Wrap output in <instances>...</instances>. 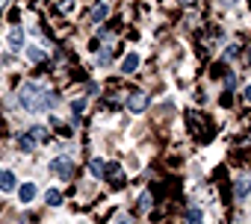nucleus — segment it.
Returning <instances> with one entry per match:
<instances>
[{
	"instance_id": "nucleus-9",
	"label": "nucleus",
	"mask_w": 251,
	"mask_h": 224,
	"mask_svg": "<svg viewBox=\"0 0 251 224\" xmlns=\"http://www.w3.org/2000/svg\"><path fill=\"white\" fill-rule=\"evenodd\" d=\"M89 171H92V177H106V165L100 159H89Z\"/></svg>"
},
{
	"instance_id": "nucleus-2",
	"label": "nucleus",
	"mask_w": 251,
	"mask_h": 224,
	"mask_svg": "<svg viewBox=\"0 0 251 224\" xmlns=\"http://www.w3.org/2000/svg\"><path fill=\"white\" fill-rule=\"evenodd\" d=\"M71 168H74V162H71L68 157H56V159L50 162V171H56L59 177H71Z\"/></svg>"
},
{
	"instance_id": "nucleus-25",
	"label": "nucleus",
	"mask_w": 251,
	"mask_h": 224,
	"mask_svg": "<svg viewBox=\"0 0 251 224\" xmlns=\"http://www.w3.org/2000/svg\"><path fill=\"white\" fill-rule=\"evenodd\" d=\"M183 3H189V0H183Z\"/></svg>"
},
{
	"instance_id": "nucleus-18",
	"label": "nucleus",
	"mask_w": 251,
	"mask_h": 224,
	"mask_svg": "<svg viewBox=\"0 0 251 224\" xmlns=\"http://www.w3.org/2000/svg\"><path fill=\"white\" fill-rule=\"evenodd\" d=\"M189 221H201V209H192L189 212Z\"/></svg>"
},
{
	"instance_id": "nucleus-4",
	"label": "nucleus",
	"mask_w": 251,
	"mask_h": 224,
	"mask_svg": "<svg viewBox=\"0 0 251 224\" xmlns=\"http://www.w3.org/2000/svg\"><path fill=\"white\" fill-rule=\"evenodd\" d=\"M145 106H148V97H145L142 91H136V94L127 100V109H130V112H142Z\"/></svg>"
},
{
	"instance_id": "nucleus-7",
	"label": "nucleus",
	"mask_w": 251,
	"mask_h": 224,
	"mask_svg": "<svg viewBox=\"0 0 251 224\" xmlns=\"http://www.w3.org/2000/svg\"><path fill=\"white\" fill-rule=\"evenodd\" d=\"M106 15H109V6H106V3H98V6L92 9V21H95V24H100Z\"/></svg>"
},
{
	"instance_id": "nucleus-5",
	"label": "nucleus",
	"mask_w": 251,
	"mask_h": 224,
	"mask_svg": "<svg viewBox=\"0 0 251 224\" xmlns=\"http://www.w3.org/2000/svg\"><path fill=\"white\" fill-rule=\"evenodd\" d=\"M33 198H36V186H33V183H24V186L18 189V201H21V203H30Z\"/></svg>"
},
{
	"instance_id": "nucleus-11",
	"label": "nucleus",
	"mask_w": 251,
	"mask_h": 224,
	"mask_svg": "<svg viewBox=\"0 0 251 224\" xmlns=\"http://www.w3.org/2000/svg\"><path fill=\"white\" fill-rule=\"evenodd\" d=\"M45 201H48V206H59L62 203V192L59 189H48L45 192Z\"/></svg>"
},
{
	"instance_id": "nucleus-3",
	"label": "nucleus",
	"mask_w": 251,
	"mask_h": 224,
	"mask_svg": "<svg viewBox=\"0 0 251 224\" xmlns=\"http://www.w3.org/2000/svg\"><path fill=\"white\" fill-rule=\"evenodd\" d=\"M136 68H139V53H127L124 62H121V71L124 74H136Z\"/></svg>"
},
{
	"instance_id": "nucleus-14",
	"label": "nucleus",
	"mask_w": 251,
	"mask_h": 224,
	"mask_svg": "<svg viewBox=\"0 0 251 224\" xmlns=\"http://www.w3.org/2000/svg\"><path fill=\"white\" fill-rule=\"evenodd\" d=\"M27 59L42 62V59H45V50H39V47H27Z\"/></svg>"
},
{
	"instance_id": "nucleus-21",
	"label": "nucleus",
	"mask_w": 251,
	"mask_h": 224,
	"mask_svg": "<svg viewBox=\"0 0 251 224\" xmlns=\"http://www.w3.org/2000/svg\"><path fill=\"white\" fill-rule=\"evenodd\" d=\"M6 3H9V0H0V6H6Z\"/></svg>"
},
{
	"instance_id": "nucleus-20",
	"label": "nucleus",
	"mask_w": 251,
	"mask_h": 224,
	"mask_svg": "<svg viewBox=\"0 0 251 224\" xmlns=\"http://www.w3.org/2000/svg\"><path fill=\"white\" fill-rule=\"evenodd\" d=\"M245 100L251 103V86H245Z\"/></svg>"
},
{
	"instance_id": "nucleus-6",
	"label": "nucleus",
	"mask_w": 251,
	"mask_h": 224,
	"mask_svg": "<svg viewBox=\"0 0 251 224\" xmlns=\"http://www.w3.org/2000/svg\"><path fill=\"white\" fill-rule=\"evenodd\" d=\"M0 189H3V192H12V189H15V174H12V171H3V174H0Z\"/></svg>"
},
{
	"instance_id": "nucleus-12",
	"label": "nucleus",
	"mask_w": 251,
	"mask_h": 224,
	"mask_svg": "<svg viewBox=\"0 0 251 224\" xmlns=\"http://www.w3.org/2000/svg\"><path fill=\"white\" fill-rule=\"evenodd\" d=\"M136 206H139L142 212H148V209H151V192H142L139 201H136Z\"/></svg>"
},
{
	"instance_id": "nucleus-16",
	"label": "nucleus",
	"mask_w": 251,
	"mask_h": 224,
	"mask_svg": "<svg viewBox=\"0 0 251 224\" xmlns=\"http://www.w3.org/2000/svg\"><path fill=\"white\" fill-rule=\"evenodd\" d=\"M18 148H21V151H33V148H36V142H33L30 136H21V139H18Z\"/></svg>"
},
{
	"instance_id": "nucleus-19",
	"label": "nucleus",
	"mask_w": 251,
	"mask_h": 224,
	"mask_svg": "<svg viewBox=\"0 0 251 224\" xmlns=\"http://www.w3.org/2000/svg\"><path fill=\"white\" fill-rule=\"evenodd\" d=\"M115 224H130V218H127V215H118V218H115Z\"/></svg>"
},
{
	"instance_id": "nucleus-15",
	"label": "nucleus",
	"mask_w": 251,
	"mask_h": 224,
	"mask_svg": "<svg viewBox=\"0 0 251 224\" xmlns=\"http://www.w3.org/2000/svg\"><path fill=\"white\" fill-rule=\"evenodd\" d=\"M30 136H33V142H45V139H48V130H45V127H33Z\"/></svg>"
},
{
	"instance_id": "nucleus-13",
	"label": "nucleus",
	"mask_w": 251,
	"mask_h": 224,
	"mask_svg": "<svg viewBox=\"0 0 251 224\" xmlns=\"http://www.w3.org/2000/svg\"><path fill=\"white\" fill-rule=\"evenodd\" d=\"M248 192H251V180H239L236 183V198H245Z\"/></svg>"
},
{
	"instance_id": "nucleus-24",
	"label": "nucleus",
	"mask_w": 251,
	"mask_h": 224,
	"mask_svg": "<svg viewBox=\"0 0 251 224\" xmlns=\"http://www.w3.org/2000/svg\"><path fill=\"white\" fill-rule=\"evenodd\" d=\"M192 224H201V221H192Z\"/></svg>"
},
{
	"instance_id": "nucleus-17",
	"label": "nucleus",
	"mask_w": 251,
	"mask_h": 224,
	"mask_svg": "<svg viewBox=\"0 0 251 224\" xmlns=\"http://www.w3.org/2000/svg\"><path fill=\"white\" fill-rule=\"evenodd\" d=\"M59 12H62V15L74 12V0H59Z\"/></svg>"
},
{
	"instance_id": "nucleus-10",
	"label": "nucleus",
	"mask_w": 251,
	"mask_h": 224,
	"mask_svg": "<svg viewBox=\"0 0 251 224\" xmlns=\"http://www.w3.org/2000/svg\"><path fill=\"white\" fill-rule=\"evenodd\" d=\"M106 174H109L112 186H124V174H121V168H118V165H109V168H106Z\"/></svg>"
},
{
	"instance_id": "nucleus-1",
	"label": "nucleus",
	"mask_w": 251,
	"mask_h": 224,
	"mask_svg": "<svg viewBox=\"0 0 251 224\" xmlns=\"http://www.w3.org/2000/svg\"><path fill=\"white\" fill-rule=\"evenodd\" d=\"M18 97H21V103H24L27 112H45V109H50L56 103V94L50 89H45L42 83H24L21 91H18Z\"/></svg>"
},
{
	"instance_id": "nucleus-8",
	"label": "nucleus",
	"mask_w": 251,
	"mask_h": 224,
	"mask_svg": "<svg viewBox=\"0 0 251 224\" xmlns=\"http://www.w3.org/2000/svg\"><path fill=\"white\" fill-rule=\"evenodd\" d=\"M9 47H24V33H21V27H15L12 33H9Z\"/></svg>"
},
{
	"instance_id": "nucleus-22",
	"label": "nucleus",
	"mask_w": 251,
	"mask_h": 224,
	"mask_svg": "<svg viewBox=\"0 0 251 224\" xmlns=\"http://www.w3.org/2000/svg\"><path fill=\"white\" fill-rule=\"evenodd\" d=\"M248 65H251V50H248Z\"/></svg>"
},
{
	"instance_id": "nucleus-23",
	"label": "nucleus",
	"mask_w": 251,
	"mask_h": 224,
	"mask_svg": "<svg viewBox=\"0 0 251 224\" xmlns=\"http://www.w3.org/2000/svg\"><path fill=\"white\" fill-rule=\"evenodd\" d=\"M225 3H233V0H225Z\"/></svg>"
}]
</instances>
